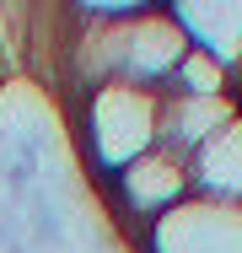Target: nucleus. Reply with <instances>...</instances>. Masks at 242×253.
<instances>
[{"label": "nucleus", "mask_w": 242, "mask_h": 253, "mask_svg": "<svg viewBox=\"0 0 242 253\" xmlns=\"http://www.w3.org/2000/svg\"><path fill=\"white\" fill-rule=\"evenodd\" d=\"M81 135L102 178L124 172L135 156H145L161 140V92H145L129 81L97 86L92 97H81Z\"/></svg>", "instance_id": "obj_1"}, {"label": "nucleus", "mask_w": 242, "mask_h": 253, "mask_svg": "<svg viewBox=\"0 0 242 253\" xmlns=\"http://www.w3.org/2000/svg\"><path fill=\"white\" fill-rule=\"evenodd\" d=\"M194 194V167L183 151H172V146H151L145 156H135L124 172H113L108 178V205H113V215L119 221H135V226H151V221H161L167 210H178V205Z\"/></svg>", "instance_id": "obj_2"}, {"label": "nucleus", "mask_w": 242, "mask_h": 253, "mask_svg": "<svg viewBox=\"0 0 242 253\" xmlns=\"http://www.w3.org/2000/svg\"><path fill=\"white\" fill-rule=\"evenodd\" d=\"M145 253H242V200L189 194L178 210L140 232Z\"/></svg>", "instance_id": "obj_3"}, {"label": "nucleus", "mask_w": 242, "mask_h": 253, "mask_svg": "<svg viewBox=\"0 0 242 253\" xmlns=\"http://www.w3.org/2000/svg\"><path fill=\"white\" fill-rule=\"evenodd\" d=\"M189 54V33L178 27L172 11H145L129 22V49H124V76L129 86H145V92H167L172 70L183 65Z\"/></svg>", "instance_id": "obj_4"}, {"label": "nucleus", "mask_w": 242, "mask_h": 253, "mask_svg": "<svg viewBox=\"0 0 242 253\" xmlns=\"http://www.w3.org/2000/svg\"><path fill=\"white\" fill-rule=\"evenodd\" d=\"M237 97H161V146L194 156L204 140H215L226 124H237Z\"/></svg>", "instance_id": "obj_5"}, {"label": "nucleus", "mask_w": 242, "mask_h": 253, "mask_svg": "<svg viewBox=\"0 0 242 253\" xmlns=\"http://www.w3.org/2000/svg\"><path fill=\"white\" fill-rule=\"evenodd\" d=\"M194 167V194L204 200H242V119L226 124L215 140H204L189 156Z\"/></svg>", "instance_id": "obj_6"}]
</instances>
